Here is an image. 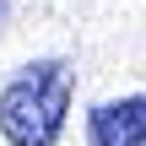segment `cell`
I'll return each mask as SVG.
<instances>
[{
  "mask_svg": "<svg viewBox=\"0 0 146 146\" xmlns=\"http://www.w3.org/2000/svg\"><path fill=\"white\" fill-rule=\"evenodd\" d=\"M70 65L65 60H33L22 65L0 92V135L5 146H54L70 114Z\"/></svg>",
  "mask_w": 146,
  "mask_h": 146,
  "instance_id": "cell-1",
  "label": "cell"
},
{
  "mask_svg": "<svg viewBox=\"0 0 146 146\" xmlns=\"http://www.w3.org/2000/svg\"><path fill=\"white\" fill-rule=\"evenodd\" d=\"M87 146H146V92L98 103L87 114Z\"/></svg>",
  "mask_w": 146,
  "mask_h": 146,
  "instance_id": "cell-2",
  "label": "cell"
},
{
  "mask_svg": "<svg viewBox=\"0 0 146 146\" xmlns=\"http://www.w3.org/2000/svg\"><path fill=\"white\" fill-rule=\"evenodd\" d=\"M0 16H5V0H0Z\"/></svg>",
  "mask_w": 146,
  "mask_h": 146,
  "instance_id": "cell-3",
  "label": "cell"
}]
</instances>
